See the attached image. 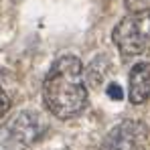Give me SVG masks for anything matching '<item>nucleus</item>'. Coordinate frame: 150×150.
<instances>
[{"label":"nucleus","instance_id":"nucleus-4","mask_svg":"<svg viewBox=\"0 0 150 150\" xmlns=\"http://www.w3.org/2000/svg\"><path fill=\"white\" fill-rule=\"evenodd\" d=\"M146 138H148V128L142 122L126 120L110 130L100 150H144Z\"/></svg>","mask_w":150,"mask_h":150},{"label":"nucleus","instance_id":"nucleus-8","mask_svg":"<svg viewBox=\"0 0 150 150\" xmlns=\"http://www.w3.org/2000/svg\"><path fill=\"white\" fill-rule=\"evenodd\" d=\"M108 96H110L112 100H122V98H124V91H122V87H120L118 83H110V85H108Z\"/></svg>","mask_w":150,"mask_h":150},{"label":"nucleus","instance_id":"nucleus-5","mask_svg":"<svg viewBox=\"0 0 150 150\" xmlns=\"http://www.w3.org/2000/svg\"><path fill=\"white\" fill-rule=\"evenodd\" d=\"M128 96L132 103H144L150 98V63L142 61L130 69L128 77Z\"/></svg>","mask_w":150,"mask_h":150},{"label":"nucleus","instance_id":"nucleus-6","mask_svg":"<svg viewBox=\"0 0 150 150\" xmlns=\"http://www.w3.org/2000/svg\"><path fill=\"white\" fill-rule=\"evenodd\" d=\"M126 8L130 12L134 10H144V8H150V0H126Z\"/></svg>","mask_w":150,"mask_h":150},{"label":"nucleus","instance_id":"nucleus-7","mask_svg":"<svg viewBox=\"0 0 150 150\" xmlns=\"http://www.w3.org/2000/svg\"><path fill=\"white\" fill-rule=\"evenodd\" d=\"M8 110H10V98H8V93L4 91V87L0 85V118H2L4 114H8Z\"/></svg>","mask_w":150,"mask_h":150},{"label":"nucleus","instance_id":"nucleus-2","mask_svg":"<svg viewBox=\"0 0 150 150\" xmlns=\"http://www.w3.org/2000/svg\"><path fill=\"white\" fill-rule=\"evenodd\" d=\"M112 41L124 57L144 53L150 47V8L134 10L124 16L114 26Z\"/></svg>","mask_w":150,"mask_h":150},{"label":"nucleus","instance_id":"nucleus-3","mask_svg":"<svg viewBox=\"0 0 150 150\" xmlns=\"http://www.w3.org/2000/svg\"><path fill=\"white\" fill-rule=\"evenodd\" d=\"M47 124L35 110H21L0 126V144L4 148H25L41 140Z\"/></svg>","mask_w":150,"mask_h":150},{"label":"nucleus","instance_id":"nucleus-1","mask_svg":"<svg viewBox=\"0 0 150 150\" xmlns=\"http://www.w3.org/2000/svg\"><path fill=\"white\" fill-rule=\"evenodd\" d=\"M43 100L53 116L69 120L87 108V87L83 81V63L65 55L57 59L43 83Z\"/></svg>","mask_w":150,"mask_h":150}]
</instances>
